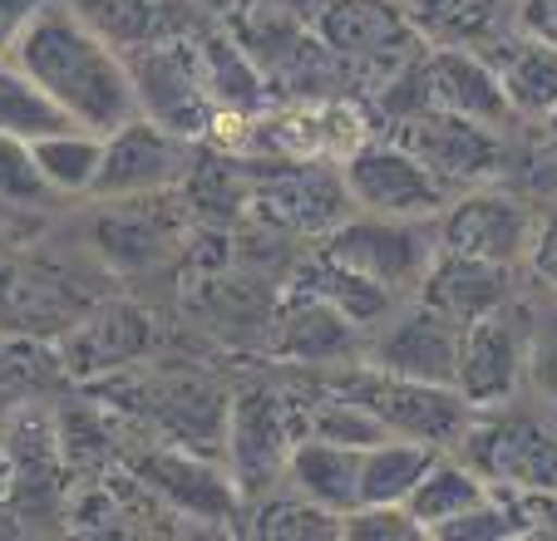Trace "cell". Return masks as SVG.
I'll return each instance as SVG.
<instances>
[{
  "label": "cell",
  "instance_id": "obj_1",
  "mask_svg": "<svg viewBox=\"0 0 557 541\" xmlns=\"http://www.w3.org/2000/svg\"><path fill=\"white\" fill-rule=\"evenodd\" d=\"M11 64L70 118L74 128L109 134L138 114L128 64L104 35H95L64 0H45L21 30Z\"/></svg>",
  "mask_w": 557,
  "mask_h": 541
},
{
  "label": "cell",
  "instance_id": "obj_2",
  "mask_svg": "<svg viewBox=\"0 0 557 541\" xmlns=\"http://www.w3.org/2000/svg\"><path fill=\"white\" fill-rule=\"evenodd\" d=\"M488 488L508 492H557V414H523V408H473L463 438L454 443Z\"/></svg>",
  "mask_w": 557,
  "mask_h": 541
},
{
  "label": "cell",
  "instance_id": "obj_3",
  "mask_svg": "<svg viewBox=\"0 0 557 541\" xmlns=\"http://www.w3.org/2000/svg\"><path fill=\"white\" fill-rule=\"evenodd\" d=\"M331 389L356 399L385 433L430 443V448H440V453H454V443L463 438V428H469V418H473V404L454 385L389 375V369H375V365H360V369H350V375H336Z\"/></svg>",
  "mask_w": 557,
  "mask_h": 541
},
{
  "label": "cell",
  "instance_id": "obj_4",
  "mask_svg": "<svg viewBox=\"0 0 557 541\" xmlns=\"http://www.w3.org/2000/svg\"><path fill=\"white\" fill-rule=\"evenodd\" d=\"M331 261L346 270L366 276V281L385 286L389 295L420 291L424 270H430L434 251H440V227L434 217H380V212H350L341 227L326 231Z\"/></svg>",
  "mask_w": 557,
  "mask_h": 541
},
{
  "label": "cell",
  "instance_id": "obj_5",
  "mask_svg": "<svg viewBox=\"0 0 557 541\" xmlns=\"http://www.w3.org/2000/svg\"><path fill=\"white\" fill-rule=\"evenodd\" d=\"M533 311L523 295L494 305L488 315L463 325L459 360H454V389L473 408L513 404L528 385V344H533Z\"/></svg>",
  "mask_w": 557,
  "mask_h": 541
},
{
  "label": "cell",
  "instance_id": "obj_6",
  "mask_svg": "<svg viewBox=\"0 0 557 541\" xmlns=\"http://www.w3.org/2000/svg\"><path fill=\"white\" fill-rule=\"evenodd\" d=\"M341 183L356 212H380V217H440L449 207L454 188L434 177L410 148L395 138H366L346 153Z\"/></svg>",
  "mask_w": 557,
  "mask_h": 541
},
{
  "label": "cell",
  "instance_id": "obj_7",
  "mask_svg": "<svg viewBox=\"0 0 557 541\" xmlns=\"http://www.w3.org/2000/svg\"><path fill=\"white\" fill-rule=\"evenodd\" d=\"M128 79L138 95V114L173 128L178 138H193L208 128V79H202V54L183 40L153 35L124 54Z\"/></svg>",
  "mask_w": 557,
  "mask_h": 541
},
{
  "label": "cell",
  "instance_id": "obj_8",
  "mask_svg": "<svg viewBox=\"0 0 557 541\" xmlns=\"http://www.w3.org/2000/svg\"><path fill=\"white\" fill-rule=\"evenodd\" d=\"M395 143L410 148L434 177H444L454 192L484 188L508 167V148L498 128L473 124V118L444 114V109H414L395 124Z\"/></svg>",
  "mask_w": 557,
  "mask_h": 541
},
{
  "label": "cell",
  "instance_id": "obj_9",
  "mask_svg": "<svg viewBox=\"0 0 557 541\" xmlns=\"http://www.w3.org/2000/svg\"><path fill=\"white\" fill-rule=\"evenodd\" d=\"M311 30L326 45V54L360 64V70H389V74L405 70L424 45L400 0H321Z\"/></svg>",
  "mask_w": 557,
  "mask_h": 541
},
{
  "label": "cell",
  "instance_id": "obj_10",
  "mask_svg": "<svg viewBox=\"0 0 557 541\" xmlns=\"http://www.w3.org/2000/svg\"><path fill=\"white\" fill-rule=\"evenodd\" d=\"M183 167H188V138L134 114L128 124L104 134V153H99V173L89 198H104V202L148 198V192H163L169 183H178Z\"/></svg>",
  "mask_w": 557,
  "mask_h": 541
},
{
  "label": "cell",
  "instance_id": "obj_11",
  "mask_svg": "<svg viewBox=\"0 0 557 541\" xmlns=\"http://www.w3.org/2000/svg\"><path fill=\"white\" fill-rule=\"evenodd\" d=\"M533 222H537L533 212L518 198H508V192L463 188L434 217V227H440V251L494 261V266H523L528 241H533Z\"/></svg>",
  "mask_w": 557,
  "mask_h": 541
},
{
  "label": "cell",
  "instance_id": "obj_12",
  "mask_svg": "<svg viewBox=\"0 0 557 541\" xmlns=\"http://www.w3.org/2000/svg\"><path fill=\"white\" fill-rule=\"evenodd\" d=\"M414 70H420L424 109H444V114L473 118V124H488V128H504L508 118H513L494 64L479 50L434 45V50H424L420 60H414Z\"/></svg>",
  "mask_w": 557,
  "mask_h": 541
},
{
  "label": "cell",
  "instance_id": "obj_13",
  "mask_svg": "<svg viewBox=\"0 0 557 541\" xmlns=\"http://www.w3.org/2000/svg\"><path fill=\"white\" fill-rule=\"evenodd\" d=\"M389 315H395V320H389L385 335L370 344L366 365L389 369V375L454 385V360H459L463 325H454L449 315H440L434 305H424L420 295H414V305H405V311H389Z\"/></svg>",
  "mask_w": 557,
  "mask_h": 541
},
{
  "label": "cell",
  "instance_id": "obj_14",
  "mask_svg": "<svg viewBox=\"0 0 557 541\" xmlns=\"http://www.w3.org/2000/svg\"><path fill=\"white\" fill-rule=\"evenodd\" d=\"M257 207L267 222L292 231H331L356 212L341 167L326 163H276V173L257 183Z\"/></svg>",
  "mask_w": 557,
  "mask_h": 541
},
{
  "label": "cell",
  "instance_id": "obj_15",
  "mask_svg": "<svg viewBox=\"0 0 557 541\" xmlns=\"http://www.w3.org/2000/svg\"><path fill=\"white\" fill-rule=\"evenodd\" d=\"M296 443V424L286 404L267 389H252L232 404V473L247 498H262L286 473V453Z\"/></svg>",
  "mask_w": 557,
  "mask_h": 541
},
{
  "label": "cell",
  "instance_id": "obj_16",
  "mask_svg": "<svg viewBox=\"0 0 557 541\" xmlns=\"http://www.w3.org/2000/svg\"><path fill=\"white\" fill-rule=\"evenodd\" d=\"M513 276H518V266H494V261L434 251V261L414 295H420L424 305H434L440 315H449L454 325H469V320H479V315H488L494 305L513 301L518 295Z\"/></svg>",
  "mask_w": 557,
  "mask_h": 541
},
{
  "label": "cell",
  "instance_id": "obj_17",
  "mask_svg": "<svg viewBox=\"0 0 557 541\" xmlns=\"http://www.w3.org/2000/svg\"><path fill=\"white\" fill-rule=\"evenodd\" d=\"M286 482L296 498L315 502L321 512L341 517L360 502V448L350 443H331V438L301 433L286 453Z\"/></svg>",
  "mask_w": 557,
  "mask_h": 541
},
{
  "label": "cell",
  "instance_id": "obj_18",
  "mask_svg": "<svg viewBox=\"0 0 557 541\" xmlns=\"http://www.w3.org/2000/svg\"><path fill=\"white\" fill-rule=\"evenodd\" d=\"M479 54L494 64L513 118H547L557 109V50L553 45L508 30L504 40H494Z\"/></svg>",
  "mask_w": 557,
  "mask_h": 541
},
{
  "label": "cell",
  "instance_id": "obj_19",
  "mask_svg": "<svg viewBox=\"0 0 557 541\" xmlns=\"http://www.w3.org/2000/svg\"><path fill=\"white\" fill-rule=\"evenodd\" d=\"M282 330H276V354L286 360H301V365H346L360 344V330L326 305L321 295L292 291L282 305Z\"/></svg>",
  "mask_w": 557,
  "mask_h": 541
},
{
  "label": "cell",
  "instance_id": "obj_20",
  "mask_svg": "<svg viewBox=\"0 0 557 541\" xmlns=\"http://www.w3.org/2000/svg\"><path fill=\"white\" fill-rule=\"evenodd\" d=\"M414 35L454 50H488L513 30L518 0H400Z\"/></svg>",
  "mask_w": 557,
  "mask_h": 541
},
{
  "label": "cell",
  "instance_id": "obj_21",
  "mask_svg": "<svg viewBox=\"0 0 557 541\" xmlns=\"http://www.w3.org/2000/svg\"><path fill=\"white\" fill-rule=\"evenodd\" d=\"M488 492H494V488H488V482L459 458V453H440V458L424 468V478L410 488L405 512L420 521L424 537H434V531L449 527L454 517H463L469 507H479Z\"/></svg>",
  "mask_w": 557,
  "mask_h": 541
},
{
  "label": "cell",
  "instance_id": "obj_22",
  "mask_svg": "<svg viewBox=\"0 0 557 541\" xmlns=\"http://www.w3.org/2000/svg\"><path fill=\"white\" fill-rule=\"evenodd\" d=\"M296 291L321 295L326 305H336V311L346 315L356 330H370V325H380L389 311H395V305H400V295H389L385 286H375V281H366V276H356V270H346L341 261H331L326 251H315V256L306 261Z\"/></svg>",
  "mask_w": 557,
  "mask_h": 541
},
{
  "label": "cell",
  "instance_id": "obj_23",
  "mask_svg": "<svg viewBox=\"0 0 557 541\" xmlns=\"http://www.w3.org/2000/svg\"><path fill=\"white\" fill-rule=\"evenodd\" d=\"M99 153H104V134H89V128H74V124L30 138V158L54 198H89L99 173Z\"/></svg>",
  "mask_w": 557,
  "mask_h": 541
},
{
  "label": "cell",
  "instance_id": "obj_24",
  "mask_svg": "<svg viewBox=\"0 0 557 541\" xmlns=\"http://www.w3.org/2000/svg\"><path fill=\"white\" fill-rule=\"evenodd\" d=\"M434 458L440 448L414 443V438H375L370 448H360V502H405Z\"/></svg>",
  "mask_w": 557,
  "mask_h": 541
},
{
  "label": "cell",
  "instance_id": "obj_25",
  "mask_svg": "<svg viewBox=\"0 0 557 541\" xmlns=\"http://www.w3.org/2000/svg\"><path fill=\"white\" fill-rule=\"evenodd\" d=\"M64 5L95 35H104L119 54L163 35V0H64Z\"/></svg>",
  "mask_w": 557,
  "mask_h": 541
},
{
  "label": "cell",
  "instance_id": "obj_26",
  "mask_svg": "<svg viewBox=\"0 0 557 541\" xmlns=\"http://www.w3.org/2000/svg\"><path fill=\"white\" fill-rule=\"evenodd\" d=\"M54 128H70V118L11 60H0V138H25L30 143V138L54 134Z\"/></svg>",
  "mask_w": 557,
  "mask_h": 541
},
{
  "label": "cell",
  "instance_id": "obj_27",
  "mask_svg": "<svg viewBox=\"0 0 557 541\" xmlns=\"http://www.w3.org/2000/svg\"><path fill=\"white\" fill-rule=\"evenodd\" d=\"M54 192L45 188L40 167L25 138H0V207H45Z\"/></svg>",
  "mask_w": 557,
  "mask_h": 541
},
{
  "label": "cell",
  "instance_id": "obj_28",
  "mask_svg": "<svg viewBox=\"0 0 557 541\" xmlns=\"http://www.w3.org/2000/svg\"><path fill=\"white\" fill-rule=\"evenodd\" d=\"M341 537L350 541H420V521L405 512V502H360L341 512Z\"/></svg>",
  "mask_w": 557,
  "mask_h": 541
},
{
  "label": "cell",
  "instance_id": "obj_29",
  "mask_svg": "<svg viewBox=\"0 0 557 541\" xmlns=\"http://www.w3.org/2000/svg\"><path fill=\"white\" fill-rule=\"evenodd\" d=\"M528 385L557 408V295L533 311V344H528Z\"/></svg>",
  "mask_w": 557,
  "mask_h": 541
},
{
  "label": "cell",
  "instance_id": "obj_30",
  "mask_svg": "<svg viewBox=\"0 0 557 541\" xmlns=\"http://www.w3.org/2000/svg\"><path fill=\"white\" fill-rule=\"evenodd\" d=\"M262 531L267 537H341V517L321 512L315 502L306 498H282L262 512Z\"/></svg>",
  "mask_w": 557,
  "mask_h": 541
},
{
  "label": "cell",
  "instance_id": "obj_31",
  "mask_svg": "<svg viewBox=\"0 0 557 541\" xmlns=\"http://www.w3.org/2000/svg\"><path fill=\"white\" fill-rule=\"evenodd\" d=\"M523 266L533 270V281H543L557 295V207L533 222V241H528Z\"/></svg>",
  "mask_w": 557,
  "mask_h": 541
},
{
  "label": "cell",
  "instance_id": "obj_32",
  "mask_svg": "<svg viewBox=\"0 0 557 541\" xmlns=\"http://www.w3.org/2000/svg\"><path fill=\"white\" fill-rule=\"evenodd\" d=\"M513 30L533 35V40L557 50V0H518L513 5Z\"/></svg>",
  "mask_w": 557,
  "mask_h": 541
},
{
  "label": "cell",
  "instance_id": "obj_33",
  "mask_svg": "<svg viewBox=\"0 0 557 541\" xmlns=\"http://www.w3.org/2000/svg\"><path fill=\"white\" fill-rule=\"evenodd\" d=\"M40 5L45 0H0V60H11L15 40H21V30L35 21Z\"/></svg>",
  "mask_w": 557,
  "mask_h": 541
},
{
  "label": "cell",
  "instance_id": "obj_34",
  "mask_svg": "<svg viewBox=\"0 0 557 541\" xmlns=\"http://www.w3.org/2000/svg\"><path fill=\"white\" fill-rule=\"evenodd\" d=\"M202 5H208V11H218V15H232L243 0H202Z\"/></svg>",
  "mask_w": 557,
  "mask_h": 541
},
{
  "label": "cell",
  "instance_id": "obj_35",
  "mask_svg": "<svg viewBox=\"0 0 557 541\" xmlns=\"http://www.w3.org/2000/svg\"><path fill=\"white\" fill-rule=\"evenodd\" d=\"M547 128H553V138H557V109H553V114H547Z\"/></svg>",
  "mask_w": 557,
  "mask_h": 541
}]
</instances>
